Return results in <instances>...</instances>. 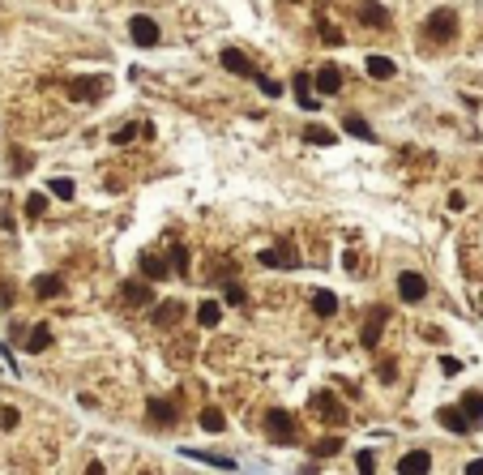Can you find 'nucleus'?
Instances as JSON below:
<instances>
[{"label":"nucleus","mask_w":483,"mask_h":475,"mask_svg":"<svg viewBox=\"0 0 483 475\" xmlns=\"http://www.w3.org/2000/svg\"><path fill=\"white\" fill-rule=\"evenodd\" d=\"M223 296H227V304H248V291H244L240 283H227V291H223Z\"/></svg>","instance_id":"nucleus-36"},{"label":"nucleus","mask_w":483,"mask_h":475,"mask_svg":"<svg viewBox=\"0 0 483 475\" xmlns=\"http://www.w3.org/2000/svg\"><path fill=\"white\" fill-rule=\"evenodd\" d=\"M197 420H201V429H205V433H223V429H227V416H223L218 407H205Z\"/></svg>","instance_id":"nucleus-27"},{"label":"nucleus","mask_w":483,"mask_h":475,"mask_svg":"<svg viewBox=\"0 0 483 475\" xmlns=\"http://www.w3.org/2000/svg\"><path fill=\"white\" fill-rule=\"evenodd\" d=\"M338 450H342V437H334V433L321 437V441H312V459H334Z\"/></svg>","instance_id":"nucleus-28"},{"label":"nucleus","mask_w":483,"mask_h":475,"mask_svg":"<svg viewBox=\"0 0 483 475\" xmlns=\"http://www.w3.org/2000/svg\"><path fill=\"white\" fill-rule=\"evenodd\" d=\"M458 411H462V416L479 429V424H483V390H467V394H462V403H458Z\"/></svg>","instance_id":"nucleus-16"},{"label":"nucleus","mask_w":483,"mask_h":475,"mask_svg":"<svg viewBox=\"0 0 483 475\" xmlns=\"http://www.w3.org/2000/svg\"><path fill=\"white\" fill-rule=\"evenodd\" d=\"M467 475H483V459H475V463L467 467Z\"/></svg>","instance_id":"nucleus-43"},{"label":"nucleus","mask_w":483,"mask_h":475,"mask_svg":"<svg viewBox=\"0 0 483 475\" xmlns=\"http://www.w3.org/2000/svg\"><path fill=\"white\" fill-rule=\"evenodd\" d=\"M398 296H402L407 304H420V300L428 296V279L415 274V270H402V274H398Z\"/></svg>","instance_id":"nucleus-8"},{"label":"nucleus","mask_w":483,"mask_h":475,"mask_svg":"<svg viewBox=\"0 0 483 475\" xmlns=\"http://www.w3.org/2000/svg\"><path fill=\"white\" fill-rule=\"evenodd\" d=\"M312 90L325 94V99L338 94V90H342V69H338V64H317V73H312Z\"/></svg>","instance_id":"nucleus-7"},{"label":"nucleus","mask_w":483,"mask_h":475,"mask_svg":"<svg viewBox=\"0 0 483 475\" xmlns=\"http://www.w3.org/2000/svg\"><path fill=\"white\" fill-rule=\"evenodd\" d=\"M257 261H261L265 270H295V266H300V249H295L291 240H278L274 249H261Z\"/></svg>","instance_id":"nucleus-2"},{"label":"nucleus","mask_w":483,"mask_h":475,"mask_svg":"<svg viewBox=\"0 0 483 475\" xmlns=\"http://www.w3.org/2000/svg\"><path fill=\"white\" fill-rule=\"evenodd\" d=\"M167 270H171V274H188V249H184L180 240H176L171 253H167Z\"/></svg>","instance_id":"nucleus-25"},{"label":"nucleus","mask_w":483,"mask_h":475,"mask_svg":"<svg viewBox=\"0 0 483 475\" xmlns=\"http://www.w3.org/2000/svg\"><path fill=\"white\" fill-rule=\"evenodd\" d=\"M368 73H372L377 81H390V77L398 73V64H394L390 56H368Z\"/></svg>","instance_id":"nucleus-22"},{"label":"nucleus","mask_w":483,"mask_h":475,"mask_svg":"<svg viewBox=\"0 0 483 475\" xmlns=\"http://www.w3.org/2000/svg\"><path fill=\"white\" fill-rule=\"evenodd\" d=\"M43 210H47V193H30V197H26V214H30V219H39Z\"/></svg>","instance_id":"nucleus-33"},{"label":"nucleus","mask_w":483,"mask_h":475,"mask_svg":"<svg viewBox=\"0 0 483 475\" xmlns=\"http://www.w3.org/2000/svg\"><path fill=\"white\" fill-rule=\"evenodd\" d=\"M312 313H317V317H334V313H338V296L325 291V287L312 291Z\"/></svg>","instance_id":"nucleus-20"},{"label":"nucleus","mask_w":483,"mask_h":475,"mask_svg":"<svg viewBox=\"0 0 483 475\" xmlns=\"http://www.w3.org/2000/svg\"><path fill=\"white\" fill-rule=\"evenodd\" d=\"M304 137H308L312 146H334V141H338V137H334V129H325V124H308V129H304Z\"/></svg>","instance_id":"nucleus-30"},{"label":"nucleus","mask_w":483,"mask_h":475,"mask_svg":"<svg viewBox=\"0 0 483 475\" xmlns=\"http://www.w3.org/2000/svg\"><path fill=\"white\" fill-rule=\"evenodd\" d=\"M184 309H188V304H180V300H163V304L154 309V326H158V330L180 326V321H184Z\"/></svg>","instance_id":"nucleus-12"},{"label":"nucleus","mask_w":483,"mask_h":475,"mask_svg":"<svg viewBox=\"0 0 483 475\" xmlns=\"http://www.w3.org/2000/svg\"><path fill=\"white\" fill-rule=\"evenodd\" d=\"M17 420H21L17 407H4V411H0V429H17Z\"/></svg>","instance_id":"nucleus-39"},{"label":"nucleus","mask_w":483,"mask_h":475,"mask_svg":"<svg viewBox=\"0 0 483 475\" xmlns=\"http://www.w3.org/2000/svg\"><path fill=\"white\" fill-rule=\"evenodd\" d=\"M73 193H77V189H73V180H64V176H60V180H51V197L73 201Z\"/></svg>","instance_id":"nucleus-32"},{"label":"nucleus","mask_w":483,"mask_h":475,"mask_svg":"<svg viewBox=\"0 0 483 475\" xmlns=\"http://www.w3.org/2000/svg\"><path fill=\"white\" fill-rule=\"evenodd\" d=\"M449 210H467V197L462 193H449Z\"/></svg>","instance_id":"nucleus-40"},{"label":"nucleus","mask_w":483,"mask_h":475,"mask_svg":"<svg viewBox=\"0 0 483 475\" xmlns=\"http://www.w3.org/2000/svg\"><path fill=\"white\" fill-rule=\"evenodd\" d=\"M218 60H223V69H227V73H240V77H253V73H257V69H253V60H248L240 47H223V56H218Z\"/></svg>","instance_id":"nucleus-14"},{"label":"nucleus","mask_w":483,"mask_h":475,"mask_svg":"<svg viewBox=\"0 0 483 475\" xmlns=\"http://www.w3.org/2000/svg\"><path fill=\"white\" fill-rule=\"evenodd\" d=\"M141 274H146L150 283H163V279H171L167 261H163V257H154V253H146V257H141Z\"/></svg>","instance_id":"nucleus-19"},{"label":"nucleus","mask_w":483,"mask_h":475,"mask_svg":"<svg viewBox=\"0 0 483 475\" xmlns=\"http://www.w3.org/2000/svg\"><path fill=\"white\" fill-rule=\"evenodd\" d=\"M197 321H201L205 330H214V326L223 321V304H218V300H205V304L197 309Z\"/></svg>","instance_id":"nucleus-26"},{"label":"nucleus","mask_w":483,"mask_h":475,"mask_svg":"<svg viewBox=\"0 0 483 475\" xmlns=\"http://www.w3.org/2000/svg\"><path fill=\"white\" fill-rule=\"evenodd\" d=\"M308 407H312V416H317V420H325L330 429H342V424H347V407H342L330 390H317V394L308 399Z\"/></svg>","instance_id":"nucleus-1"},{"label":"nucleus","mask_w":483,"mask_h":475,"mask_svg":"<svg viewBox=\"0 0 483 475\" xmlns=\"http://www.w3.org/2000/svg\"><path fill=\"white\" fill-rule=\"evenodd\" d=\"M184 454H188L193 463H210V467H218V471H231V467H235V463L223 459V454H205V450H184Z\"/></svg>","instance_id":"nucleus-29"},{"label":"nucleus","mask_w":483,"mask_h":475,"mask_svg":"<svg viewBox=\"0 0 483 475\" xmlns=\"http://www.w3.org/2000/svg\"><path fill=\"white\" fill-rule=\"evenodd\" d=\"M86 475H107V467H103V463H90V467H86Z\"/></svg>","instance_id":"nucleus-42"},{"label":"nucleus","mask_w":483,"mask_h":475,"mask_svg":"<svg viewBox=\"0 0 483 475\" xmlns=\"http://www.w3.org/2000/svg\"><path fill=\"white\" fill-rule=\"evenodd\" d=\"M128 34H133L137 47H154V43H158V21H154V17H133V21H128Z\"/></svg>","instance_id":"nucleus-9"},{"label":"nucleus","mask_w":483,"mask_h":475,"mask_svg":"<svg viewBox=\"0 0 483 475\" xmlns=\"http://www.w3.org/2000/svg\"><path fill=\"white\" fill-rule=\"evenodd\" d=\"M291 90H295V103H300L304 111H317V107H321V103H317V90H312V73H295Z\"/></svg>","instance_id":"nucleus-11"},{"label":"nucleus","mask_w":483,"mask_h":475,"mask_svg":"<svg viewBox=\"0 0 483 475\" xmlns=\"http://www.w3.org/2000/svg\"><path fill=\"white\" fill-rule=\"evenodd\" d=\"M13 167H17V176H26L30 171V154L26 150H13Z\"/></svg>","instance_id":"nucleus-37"},{"label":"nucleus","mask_w":483,"mask_h":475,"mask_svg":"<svg viewBox=\"0 0 483 475\" xmlns=\"http://www.w3.org/2000/svg\"><path fill=\"white\" fill-rule=\"evenodd\" d=\"M385 321H390V309H385V304L368 309V317H364V330H360V343H364V347H377V343H381V330H385Z\"/></svg>","instance_id":"nucleus-6"},{"label":"nucleus","mask_w":483,"mask_h":475,"mask_svg":"<svg viewBox=\"0 0 483 475\" xmlns=\"http://www.w3.org/2000/svg\"><path fill=\"white\" fill-rule=\"evenodd\" d=\"M150 420L167 429V424H176V420H180V411H171V403H163V399H150Z\"/></svg>","instance_id":"nucleus-23"},{"label":"nucleus","mask_w":483,"mask_h":475,"mask_svg":"<svg viewBox=\"0 0 483 475\" xmlns=\"http://www.w3.org/2000/svg\"><path fill=\"white\" fill-rule=\"evenodd\" d=\"M265 433H270L278 446H291V441H295V420H291V411H283V407L270 411V416H265Z\"/></svg>","instance_id":"nucleus-5"},{"label":"nucleus","mask_w":483,"mask_h":475,"mask_svg":"<svg viewBox=\"0 0 483 475\" xmlns=\"http://www.w3.org/2000/svg\"><path fill=\"white\" fill-rule=\"evenodd\" d=\"M30 287H34L39 300H56V296H64V279H60V274H39Z\"/></svg>","instance_id":"nucleus-15"},{"label":"nucleus","mask_w":483,"mask_h":475,"mask_svg":"<svg viewBox=\"0 0 483 475\" xmlns=\"http://www.w3.org/2000/svg\"><path fill=\"white\" fill-rule=\"evenodd\" d=\"M360 21L364 26H390V13L377 0H360Z\"/></svg>","instance_id":"nucleus-18"},{"label":"nucleus","mask_w":483,"mask_h":475,"mask_svg":"<svg viewBox=\"0 0 483 475\" xmlns=\"http://www.w3.org/2000/svg\"><path fill=\"white\" fill-rule=\"evenodd\" d=\"M432 471V454L428 450H411L398 459V475H428Z\"/></svg>","instance_id":"nucleus-13"},{"label":"nucleus","mask_w":483,"mask_h":475,"mask_svg":"<svg viewBox=\"0 0 483 475\" xmlns=\"http://www.w3.org/2000/svg\"><path fill=\"white\" fill-rule=\"evenodd\" d=\"M253 77H257L261 94H270V99H278V94H283V81H274V77H261V73H253Z\"/></svg>","instance_id":"nucleus-34"},{"label":"nucleus","mask_w":483,"mask_h":475,"mask_svg":"<svg viewBox=\"0 0 483 475\" xmlns=\"http://www.w3.org/2000/svg\"><path fill=\"white\" fill-rule=\"evenodd\" d=\"M137 137H141V124H124L111 141H116V146H128V141H137Z\"/></svg>","instance_id":"nucleus-35"},{"label":"nucleus","mask_w":483,"mask_h":475,"mask_svg":"<svg viewBox=\"0 0 483 475\" xmlns=\"http://www.w3.org/2000/svg\"><path fill=\"white\" fill-rule=\"evenodd\" d=\"M68 94H73V103H94V99H103L107 94V77H73L68 81Z\"/></svg>","instance_id":"nucleus-4"},{"label":"nucleus","mask_w":483,"mask_h":475,"mask_svg":"<svg viewBox=\"0 0 483 475\" xmlns=\"http://www.w3.org/2000/svg\"><path fill=\"white\" fill-rule=\"evenodd\" d=\"M437 420H441V429H449V433H471V429H475V424H471L458 407H441V416H437Z\"/></svg>","instance_id":"nucleus-17"},{"label":"nucleus","mask_w":483,"mask_h":475,"mask_svg":"<svg viewBox=\"0 0 483 475\" xmlns=\"http://www.w3.org/2000/svg\"><path fill=\"white\" fill-rule=\"evenodd\" d=\"M342 129H347L351 137H360V141H372V129H368L364 116H351V111H347V116H342Z\"/></svg>","instance_id":"nucleus-24"},{"label":"nucleus","mask_w":483,"mask_h":475,"mask_svg":"<svg viewBox=\"0 0 483 475\" xmlns=\"http://www.w3.org/2000/svg\"><path fill=\"white\" fill-rule=\"evenodd\" d=\"M377 373H381V381H394V360H385V364H381Z\"/></svg>","instance_id":"nucleus-41"},{"label":"nucleus","mask_w":483,"mask_h":475,"mask_svg":"<svg viewBox=\"0 0 483 475\" xmlns=\"http://www.w3.org/2000/svg\"><path fill=\"white\" fill-rule=\"evenodd\" d=\"M21 347H26V351H47V347H51V330H47V326H30Z\"/></svg>","instance_id":"nucleus-21"},{"label":"nucleus","mask_w":483,"mask_h":475,"mask_svg":"<svg viewBox=\"0 0 483 475\" xmlns=\"http://www.w3.org/2000/svg\"><path fill=\"white\" fill-rule=\"evenodd\" d=\"M441 373H445V377L462 373V360H454V356H441Z\"/></svg>","instance_id":"nucleus-38"},{"label":"nucleus","mask_w":483,"mask_h":475,"mask_svg":"<svg viewBox=\"0 0 483 475\" xmlns=\"http://www.w3.org/2000/svg\"><path fill=\"white\" fill-rule=\"evenodd\" d=\"M424 34L437 39V43H449V39L458 34V13H454V9H432L428 21H424Z\"/></svg>","instance_id":"nucleus-3"},{"label":"nucleus","mask_w":483,"mask_h":475,"mask_svg":"<svg viewBox=\"0 0 483 475\" xmlns=\"http://www.w3.org/2000/svg\"><path fill=\"white\" fill-rule=\"evenodd\" d=\"M355 467H360V475H377V454L372 450H360L355 454Z\"/></svg>","instance_id":"nucleus-31"},{"label":"nucleus","mask_w":483,"mask_h":475,"mask_svg":"<svg viewBox=\"0 0 483 475\" xmlns=\"http://www.w3.org/2000/svg\"><path fill=\"white\" fill-rule=\"evenodd\" d=\"M120 300H124L128 309H146V304L154 300V291H150V283H141V279H128V283L120 287Z\"/></svg>","instance_id":"nucleus-10"}]
</instances>
